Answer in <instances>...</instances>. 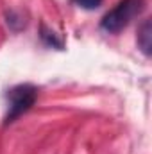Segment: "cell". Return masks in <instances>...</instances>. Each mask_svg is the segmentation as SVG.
Returning a JSON list of instances; mask_svg holds the SVG:
<instances>
[{
    "label": "cell",
    "instance_id": "7a4b0ae2",
    "mask_svg": "<svg viewBox=\"0 0 152 154\" xmlns=\"http://www.w3.org/2000/svg\"><path fill=\"white\" fill-rule=\"evenodd\" d=\"M5 97H7V113L4 124H11L34 106L38 99V88L32 84H18L11 88Z\"/></svg>",
    "mask_w": 152,
    "mask_h": 154
},
{
    "label": "cell",
    "instance_id": "6da1fadb",
    "mask_svg": "<svg viewBox=\"0 0 152 154\" xmlns=\"http://www.w3.org/2000/svg\"><path fill=\"white\" fill-rule=\"evenodd\" d=\"M143 7L145 0H120L111 11L104 14V18L100 20V27L106 32L116 34L122 29H125L129 22L143 11Z\"/></svg>",
    "mask_w": 152,
    "mask_h": 154
},
{
    "label": "cell",
    "instance_id": "277c9868",
    "mask_svg": "<svg viewBox=\"0 0 152 154\" xmlns=\"http://www.w3.org/2000/svg\"><path fill=\"white\" fill-rule=\"evenodd\" d=\"M39 38L47 47H52V48H57V50H63V47H65V41L54 31H50L45 23H41V27H39Z\"/></svg>",
    "mask_w": 152,
    "mask_h": 154
},
{
    "label": "cell",
    "instance_id": "3957f363",
    "mask_svg": "<svg viewBox=\"0 0 152 154\" xmlns=\"http://www.w3.org/2000/svg\"><path fill=\"white\" fill-rule=\"evenodd\" d=\"M138 47L145 56L152 54V22L143 20V23L138 29Z\"/></svg>",
    "mask_w": 152,
    "mask_h": 154
},
{
    "label": "cell",
    "instance_id": "5b68a950",
    "mask_svg": "<svg viewBox=\"0 0 152 154\" xmlns=\"http://www.w3.org/2000/svg\"><path fill=\"white\" fill-rule=\"evenodd\" d=\"M79 7H82V9H88V11H91V9H97L100 4H102V0H74Z\"/></svg>",
    "mask_w": 152,
    "mask_h": 154
}]
</instances>
